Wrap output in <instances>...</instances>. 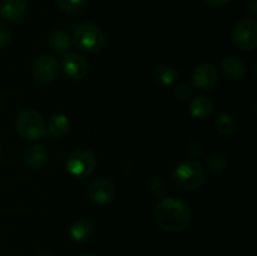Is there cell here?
Here are the masks:
<instances>
[{
    "mask_svg": "<svg viewBox=\"0 0 257 256\" xmlns=\"http://www.w3.org/2000/svg\"><path fill=\"white\" fill-rule=\"evenodd\" d=\"M88 196L97 205H107L114 200L115 186L107 178H99L89 185Z\"/></svg>",
    "mask_w": 257,
    "mask_h": 256,
    "instance_id": "30bf717a",
    "label": "cell"
},
{
    "mask_svg": "<svg viewBox=\"0 0 257 256\" xmlns=\"http://www.w3.org/2000/svg\"><path fill=\"white\" fill-rule=\"evenodd\" d=\"M178 77V72L173 65L162 63V64L156 65L153 69V78L156 82L161 85H170L172 84Z\"/></svg>",
    "mask_w": 257,
    "mask_h": 256,
    "instance_id": "9a60e30c",
    "label": "cell"
},
{
    "mask_svg": "<svg viewBox=\"0 0 257 256\" xmlns=\"http://www.w3.org/2000/svg\"><path fill=\"white\" fill-rule=\"evenodd\" d=\"M215 124L217 132L220 135L226 136V137L232 136L236 132V130H237V122H236V119L232 115L227 114V113H222V114L218 115Z\"/></svg>",
    "mask_w": 257,
    "mask_h": 256,
    "instance_id": "d6986e66",
    "label": "cell"
},
{
    "mask_svg": "<svg viewBox=\"0 0 257 256\" xmlns=\"http://www.w3.org/2000/svg\"><path fill=\"white\" fill-rule=\"evenodd\" d=\"M69 118L65 114H63V113H57V114L52 115L49 118V120H48L47 124L48 131L54 137H62V136H64L69 131Z\"/></svg>",
    "mask_w": 257,
    "mask_h": 256,
    "instance_id": "ac0fdd59",
    "label": "cell"
},
{
    "mask_svg": "<svg viewBox=\"0 0 257 256\" xmlns=\"http://www.w3.org/2000/svg\"><path fill=\"white\" fill-rule=\"evenodd\" d=\"M74 43L82 52L95 54L105 45V35L99 27L92 23H82L74 30Z\"/></svg>",
    "mask_w": 257,
    "mask_h": 256,
    "instance_id": "7a4b0ae2",
    "label": "cell"
},
{
    "mask_svg": "<svg viewBox=\"0 0 257 256\" xmlns=\"http://www.w3.org/2000/svg\"><path fill=\"white\" fill-rule=\"evenodd\" d=\"M65 166L72 176L77 178H85L94 171L97 166V157L94 152L88 148H77L69 153Z\"/></svg>",
    "mask_w": 257,
    "mask_h": 256,
    "instance_id": "5b68a950",
    "label": "cell"
},
{
    "mask_svg": "<svg viewBox=\"0 0 257 256\" xmlns=\"http://www.w3.org/2000/svg\"><path fill=\"white\" fill-rule=\"evenodd\" d=\"M221 68H222V72L226 77L235 80L241 79L246 74V70H247L245 60L240 57H236V55L226 57L223 59Z\"/></svg>",
    "mask_w": 257,
    "mask_h": 256,
    "instance_id": "4fadbf2b",
    "label": "cell"
},
{
    "mask_svg": "<svg viewBox=\"0 0 257 256\" xmlns=\"http://www.w3.org/2000/svg\"><path fill=\"white\" fill-rule=\"evenodd\" d=\"M190 110L193 117L203 119V118H207L208 115H211L213 110V103L211 102L210 98L205 97V95H197L191 102Z\"/></svg>",
    "mask_w": 257,
    "mask_h": 256,
    "instance_id": "e0dca14e",
    "label": "cell"
},
{
    "mask_svg": "<svg viewBox=\"0 0 257 256\" xmlns=\"http://www.w3.org/2000/svg\"><path fill=\"white\" fill-rule=\"evenodd\" d=\"M87 0H57V4L63 12L77 13L85 5Z\"/></svg>",
    "mask_w": 257,
    "mask_h": 256,
    "instance_id": "44dd1931",
    "label": "cell"
},
{
    "mask_svg": "<svg viewBox=\"0 0 257 256\" xmlns=\"http://www.w3.org/2000/svg\"><path fill=\"white\" fill-rule=\"evenodd\" d=\"M79 256H95L94 253H90V252H85V253H82V255Z\"/></svg>",
    "mask_w": 257,
    "mask_h": 256,
    "instance_id": "4316f807",
    "label": "cell"
},
{
    "mask_svg": "<svg viewBox=\"0 0 257 256\" xmlns=\"http://www.w3.org/2000/svg\"><path fill=\"white\" fill-rule=\"evenodd\" d=\"M62 68L68 78L72 80H80L88 74L89 63L83 55L69 52L63 55Z\"/></svg>",
    "mask_w": 257,
    "mask_h": 256,
    "instance_id": "9c48e42d",
    "label": "cell"
},
{
    "mask_svg": "<svg viewBox=\"0 0 257 256\" xmlns=\"http://www.w3.org/2000/svg\"><path fill=\"white\" fill-rule=\"evenodd\" d=\"M48 44H49L50 49L53 52L64 54L69 50L70 45H72V40H70V37L64 30H54L48 38Z\"/></svg>",
    "mask_w": 257,
    "mask_h": 256,
    "instance_id": "2e32d148",
    "label": "cell"
},
{
    "mask_svg": "<svg viewBox=\"0 0 257 256\" xmlns=\"http://www.w3.org/2000/svg\"><path fill=\"white\" fill-rule=\"evenodd\" d=\"M206 165H207L208 170L212 172H222L227 168L228 161L223 153L217 152V151H212L208 153L207 158H206Z\"/></svg>",
    "mask_w": 257,
    "mask_h": 256,
    "instance_id": "ffe728a7",
    "label": "cell"
},
{
    "mask_svg": "<svg viewBox=\"0 0 257 256\" xmlns=\"http://www.w3.org/2000/svg\"><path fill=\"white\" fill-rule=\"evenodd\" d=\"M232 43L241 50H253L257 45V23L253 19H242L233 27Z\"/></svg>",
    "mask_w": 257,
    "mask_h": 256,
    "instance_id": "8992f818",
    "label": "cell"
},
{
    "mask_svg": "<svg viewBox=\"0 0 257 256\" xmlns=\"http://www.w3.org/2000/svg\"><path fill=\"white\" fill-rule=\"evenodd\" d=\"M156 223L167 232H182L191 222L190 207L176 198H163L155 210Z\"/></svg>",
    "mask_w": 257,
    "mask_h": 256,
    "instance_id": "6da1fadb",
    "label": "cell"
},
{
    "mask_svg": "<svg viewBox=\"0 0 257 256\" xmlns=\"http://www.w3.org/2000/svg\"><path fill=\"white\" fill-rule=\"evenodd\" d=\"M70 237L77 242H87L94 233V226L88 220H79L70 227Z\"/></svg>",
    "mask_w": 257,
    "mask_h": 256,
    "instance_id": "5bb4252c",
    "label": "cell"
},
{
    "mask_svg": "<svg viewBox=\"0 0 257 256\" xmlns=\"http://www.w3.org/2000/svg\"><path fill=\"white\" fill-rule=\"evenodd\" d=\"M17 132L23 140H40L47 132V124L43 115L35 109H24L19 113L15 120Z\"/></svg>",
    "mask_w": 257,
    "mask_h": 256,
    "instance_id": "277c9868",
    "label": "cell"
},
{
    "mask_svg": "<svg viewBox=\"0 0 257 256\" xmlns=\"http://www.w3.org/2000/svg\"><path fill=\"white\" fill-rule=\"evenodd\" d=\"M48 161V151L43 145H33L24 152V162L32 170H40Z\"/></svg>",
    "mask_w": 257,
    "mask_h": 256,
    "instance_id": "7c38bea8",
    "label": "cell"
},
{
    "mask_svg": "<svg viewBox=\"0 0 257 256\" xmlns=\"http://www.w3.org/2000/svg\"><path fill=\"white\" fill-rule=\"evenodd\" d=\"M27 15V3L24 0H3L0 4V17L9 23H19Z\"/></svg>",
    "mask_w": 257,
    "mask_h": 256,
    "instance_id": "8fae6325",
    "label": "cell"
},
{
    "mask_svg": "<svg viewBox=\"0 0 257 256\" xmlns=\"http://www.w3.org/2000/svg\"><path fill=\"white\" fill-rule=\"evenodd\" d=\"M12 39V33L10 29L4 24H0V49L7 47Z\"/></svg>",
    "mask_w": 257,
    "mask_h": 256,
    "instance_id": "603a6c76",
    "label": "cell"
},
{
    "mask_svg": "<svg viewBox=\"0 0 257 256\" xmlns=\"http://www.w3.org/2000/svg\"><path fill=\"white\" fill-rule=\"evenodd\" d=\"M193 87L202 92H210L217 85L218 72L211 63H201L195 68L192 75Z\"/></svg>",
    "mask_w": 257,
    "mask_h": 256,
    "instance_id": "ba28073f",
    "label": "cell"
},
{
    "mask_svg": "<svg viewBox=\"0 0 257 256\" xmlns=\"http://www.w3.org/2000/svg\"><path fill=\"white\" fill-rule=\"evenodd\" d=\"M33 77L40 83H50L59 74V64L54 57L43 54L33 63Z\"/></svg>",
    "mask_w": 257,
    "mask_h": 256,
    "instance_id": "52a82bcc",
    "label": "cell"
},
{
    "mask_svg": "<svg viewBox=\"0 0 257 256\" xmlns=\"http://www.w3.org/2000/svg\"><path fill=\"white\" fill-rule=\"evenodd\" d=\"M172 180L181 190H197L205 183L206 176L202 166L196 161H187L176 167Z\"/></svg>",
    "mask_w": 257,
    "mask_h": 256,
    "instance_id": "3957f363",
    "label": "cell"
},
{
    "mask_svg": "<svg viewBox=\"0 0 257 256\" xmlns=\"http://www.w3.org/2000/svg\"><path fill=\"white\" fill-rule=\"evenodd\" d=\"M37 256H54V255L50 252H40V253H38Z\"/></svg>",
    "mask_w": 257,
    "mask_h": 256,
    "instance_id": "484cf974",
    "label": "cell"
},
{
    "mask_svg": "<svg viewBox=\"0 0 257 256\" xmlns=\"http://www.w3.org/2000/svg\"><path fill=\"white\" fill-rule=\"evenodd\" d=\"M247 10L251 14H256L257 12V0H247Z\"/></svg>",
    "mask_w": 257,
    "mask_h": 256,
    "instance_id": "d4e9b609",
    "label": "cell"
},
{
    "mask_svg": "<svg viewBox=\"0 0 257 256\" xmlns=\"http://www.w3.org/2000/svg\"><path fill=\"white\" fill-rule=\"evenodd\" d=\"M192 94V87L187 83H178L173 89V95L178 100H186Z\"/></svg>",
    "mask_w": 257,
    "mask_h": 256,
    "instance_id": "7402d4cb",
    "label": "cell"
},
{
    "mask_svg": "<svg viewBox=\"0 0 257 256\" xmlns=\"http://www.w3.org/2000/svg\"><path fill=\"white\" fill-rule=\"evenodd\" d=\"M202 2L211 8H221L223 5L228 4L230 0H202Z\"/></svg>",
    "mask_w": 257,
    "mask_h": 256,
    "instance_id": "cb8c5ba5",
    "label": "cell"
}]
</instances>
